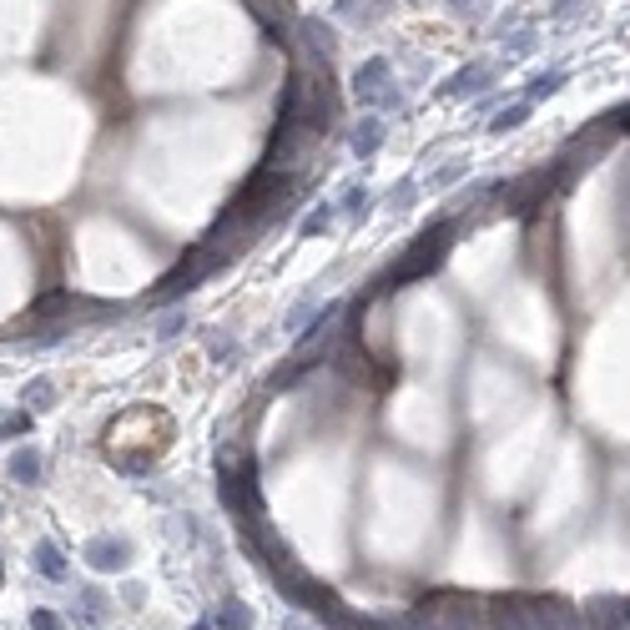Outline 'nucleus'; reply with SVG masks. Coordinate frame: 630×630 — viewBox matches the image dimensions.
Segmentation results:
<instances>
[{"label": "nucleus", "mask_w": 630, "mask_h": 630, "mask_svg": "<svg viewBox=\"0 0 630 630\" xmlns=\"http://www.w3.org/2000/svg\"><path fill=\"white\" fill-rule=\"evenodd\" d=\"M454 232H459V222H434L429 232H419V237H413V248L404 252L389 272H383L378 293H398V287H409V283H419V278H429V272L444 263V252L454 248Z\"/></svg>", "instance_id": "f257e3e1"}, {"label": "nucleus", "mask_w": 630, "mask_h": 630, "mask_svg": "<svg viewBox=\"0 0 630 630\" xmlns=\"http://www.w3.org/2000/svg\"><path fill=\"white\" fill-rule=\"evenodd\" d=\"M394 86V66H389V56H368V61L353 71V81H348V96L358 101V106L374 111L378 101H383V91Z\"/></svg>", "instance_id": "f03ea898"}, {"label": "nucleus", "mask_w": 630, "mask_h": 630, "mask_svg": "<svg viewBox=\"0 0 630 630\" xmlns=\"http://www.w3.org/2000/svg\"><path fill=\"white\" fill-rule=\"evenodd\" d=\"M81 555H86V565H91V570H126V565H131V539H122V535H96Z\"/></svg>", "instance_id": "7ed1b4c3"}, {"label": "nucleus", "mask_w": 630, "mask_h": 630, "mask_svg": "<svg viewBox=\"0 0 630 630\" xmlns=\"http://www.w3.org/2000/svg\"><path fill=\"white\" fill-rule=\"evenodd\" d=\"M489 86H494V61H469L444 81L439 96H479V91H489Z\"/></svg>", "instance_id": "20e7f679"}, {"label": "nucleus", "mask_w": 630, "mask_h": 630, "mask_svg": "<svg viewBox=\"0 0 630 630\" xmlns=\"http://www.w3.org/2000/svg\"><path fill=\"white\" fill-rule=\"evenodd\" d=\"M383 137H389V122H378V116H363V122L348 126V152L358 161H368L383 146Z\"/></svg>", "instance_id": "39448f33"}, {"label": "nucleus", "mask_w": 630, "mask_h": 630, "mask_svg": "<svg viewBox=\"0 0 630 630\" xmlns=\"http://www.w3.org/2000/svg\"><path fill=\"white\" fill-rule=\"evenodd\" d=\"M565 81H570V71H565V66H550V71H535V76L524 81V91H520V96L539 106L545 96H560V91H565Z\"/></svg>", "instance_id": "423d86ee"}, {"label": "nucleus", "mask_w": 630, "mask_h": 630, "mask_svg": "<svg viewBox=\"0 0 630 630\" xmlns=\"http://www.w3.org/2000/svg\"><path fill=\"white\" fill-rule=\"evenodd\" d=\"M5 469H11V479H16V484H41V469H46V459H41V449H35V444H20L16 454H11V464H5Z\"/></svg>", "instance_id": "0eeeda50"}, {"label": "nucleus", "mask_w": 630, "mask_h": 630, "mask_svg": "<svg viewBox=\"0 0 630 630\" xmlns=\"http://www.w3.org/2000/svg\"><path fill=\"white\" fill-rule=\"evenodd\" d=\"M383 16V0H333V20L343 26H374Z\"/></svg>", "instance_id": "6e6552de"}, {"label": "nucleus", "mask_w": 630, "mask_h": 630, "mask_svg": "<svg viewBox=\"0 0 630 630\" xmlns=\"http://www.w3.org/2000/svg\"><path fill=\"white\" fill-rule=\"evenodd\" d=\"M530 116H535V101H524V96H520L515 106H500V111H494V122H489V137H509V131H520Z\"/></svg>", "instance_id": "1a4fd4ad"}, {"label": "nucleus", "mask_w": 630, "mask_h": 630, "mask_svg": "<svg viewBox=\"0 0 630 630\" xmlns=\"http://www.w3.org/2000/svg\"><path fill=\"white\" fill-rule=\"evenodd\" d=\"M500 51L509 56V61H524V56H535V51H539V31H535V26H524V31L504 35V41H500Z\"/></svg>", "instance_id": "9d476101"}, {"label": "nucleus", "mask_w": 630, "mask_h": 630, "mask_svg": "<svg viewBox=\"0 0 630 630\" xmlns=\"http://www.w3.org/2000/svg\"><path fill=\"white\" fill-rule=\"evenodd\" d=\"M333 222H338V202H318L313 212H308V217L298 222V232L303 237H323L333 227Z\"/></svg>", "instance_id": "9b49d317"}, {"label": "nucleus", "mask_w": 630, "mask_h": 630, "mask_svg": "<svg viewBox=\"0 0 630 630\" xmlns=\"http://www.w3.org/2000/svg\"><path fill=\"white\" fill-rule=\"evenodd\" d=\"M212 626L217 630H252V610L242 605V600H227V605H217Z\"/></svg>", "instance_id": "f8f14e48"}, {"label": "nucleus", "mask_w": 630, "mask_h": 630, "mask_svg": "<svg viewBox=\"0 0 630 630\" xmlns=\"http://www.w3.org/2000/svg\"><path fill=\"white\" fill-rule=\"evenodd\" d=\"M35 565H41V575H46V580H56V585L66 580V555L56 550L51 539H41V545H35Z\"/></svg>", "instance_id": "ddd939ff"}, {"label": "nucleus", "mask_w": 630, "mask_h": 630, "mask_svg": "<svg viewBox=\"0 0 630 630\" xmlns=\"http://www.w3.org/2000/svg\"><path fill=\"white\" fill-rule=\"evenodd\" d=\"M338 217H348V222L368 217V187H343L338 192Z\"/></svg>", "instance_id": "4468645a"}, {"label": "nucleus", "mask_w": 630, "mask_h": 630, "mask_svg": "<svg viewBox=\"0 0 630 630\" xmlns=\"http://www.w3.org/2000/svg\"><path fill=\"white\" fill-rule=\"evenodd\" d=\"M51 398H56V383H51V378H31L26 394H20V404H31V409H51Z\"/></svg>", "instance_id": "2eb2a0df"}, {"label": "nucleus", "mask_w": 630, "mask_h": 630, "mask_svg": "<svg viewBox=\"0 0 630 630\" xmlns=\"http://www.w3.org/2000/svg\"><path fill=\"white\" fill-rule=\"evenodd\" d=\"M413 192H419V177H404V182H394V192L383 197V202H389V212H404V207L413 202Z\"/></svg>", "instance_id": "dca6fc26"}, {"label": "nucleus", "mask_w": 630, "mask_h": 630, "mask_svg": "<svg viewBox=\"0 0 630 630\" xmlns=\"http://www.w3.org/2000/svg\"><path fill=\"white\" fill-rule=\"evenodd\" d=\"M449 11L454 16H469V20H484L494 11V0H449Z\"/></svg>", "instance_id": "f3484780"}, {"label": "nucleus", "mask_w": 630, "mask_h": 630, "mask_svg": "<svg viewBox=\"0 0 630 630\" xmlns=\"http://www.w3.org/2000/svg\"><path fill=\"white\" fill-rule=\"evenodd\" d=\"M464 167H469V161H454V167H444V172H434V177H429V187L439 192V187H449V182H459V177H464Z\"/></svg>", "instance_id": "a211bd4d"}, {"label": "nucleus", "mask_w": 630, "mask_h": 630, "mask_svg": "<svg viewBox=\"0 0 630 630\" xmlns=\"http://www.w3.org/2000/svg\"><path fill=\"white\" fill-rule=\"evenodd\" d=\"M207 343H212V353L217 358H237L242 348H237V338H222V333H207Z\"/></svg>", "instance_id": "6ab92c4d"}, {"label": "nucleus", "mask_w": 630, "mask_h": 630, "mask_svg": "<svg viewBox=\"0 0 630 630\" xmlns=\"http://www.w3.org/2000/svg\"><path fill=\"white\" fill-rule=\"evenodd\" d=\"M31 429V413H11V419H0V439H11V434H26Z\"/></svg>", "instance_id": "aec40b11"}, {"label": "nucleus", "mask_w": 630, "mask_h": 630, "mask_svg": "<svg viewBox=\"0 0 630 630\" xmlns=\"http://www.w3.org/2000/svg\"><path fill=\"white\" fill-rule=\"evenodd\" d=\"M182 328H187V313H167V318L157 323V338H177Z\"/></svg>", "instance_id": "412c9836"}, {"label": "nucleus", "mask_w": 630, "mask_h": 630, "mask_svg": "<svg viewBox=\"0 0 630 630\" xmlns=\"http://www.w3.org/2000/svg\"><path fill=\"white\" fill-rule=\"evenodd\" d=\"M31 630H66L56 610H31Z\"/></svg>", "instance_id": "4be33fe9"}, {"label": "nucleus", "mask_w": 630, "mask_h": 630, "mask_svg": "<svg viewBox=\"0 0 630 630\" xmlns=\"http://www.w3.org/2000/svg\"><path fill=\"white\" fill-rule=\"evenodd\" d=\"M610 122L620 126V131H630V106H620V111H615V116H610Z\"/></svg>", "instance_id": "5701e85b"}, {"label": "nucleus", "mask_w": 630, "mask_h": 630, "mask_svg": "<svg viewBox=\"0 0 630 630\" xmlns=\"http://www.w3.org/2000/svg\"><path fill=\"white\" fill-rule=\"evenodd\" d=\"M550 5H555V11H570V5H575V0H550Z\"/></svg>", "instance_id": "b1692460"}, {"label": "nucleus", "mask_w": 630, "mask_h": 630, "mask_svg": "<svg viewBox=\"0 0 630 630\" xmlns=\"http://www.w3.org/2000/svg\"><path fill=\"white\" fill-rule=\"evenodd\" d=\"M620 620H626V626H630V600H626V605H620Z\"/></svg>", "instance_id": "393cba45"}, {"label": "nucleus", "mask_w": 630, "mask_h": 630, "mask_svg": "<svg viewBox=\"0 0 630 630\" xmlns=\"http://www.w3.org/2000/svg\"><path fill=\"white\" fill-rule=\"evenodd\" d=\"M192 630H212V626H207V620H202V626H192Z\"/></svg>", "instance_id": "a878e982"}, {"label": "nucleus", "mask_w": 630, "mask_h": 630, "mask_svg": "<svg viewBox=\"0 0 630 630\" xmlns=\"http://www.w3.org/2000/svg\"><path fill=\"white\" fill-rule=\"evenodd\" d=\"M287 630H303V626H287Z\"/></svg>", "instance_id": "bb28decb"}, {"label": "nucleus", "mask_w": 630, "mask_h": 630, "mask_svg": "<svg viewBox=\"0 0 630 630\" xmlns=\"http://www.w3.org/2000/svg\"><path fill=\"white\" fill-rule=\"evenodd\" d=\"M0 580H5V575H0Z\"/></svg>", "instance_id": "cd10ccee"}]
</instances>
